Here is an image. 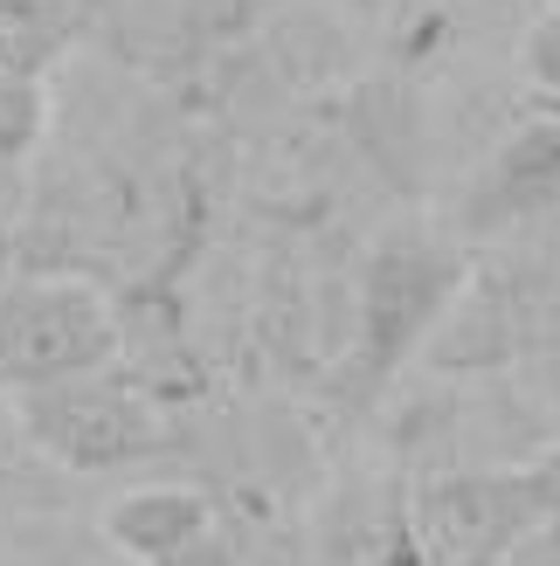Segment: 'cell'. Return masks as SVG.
<instances>
[{
  "label": "cell",
  "instance_id": "obj_1",
  "mask_svg": "<svg viewBox=\"0 0 560 566\" xmlns=\"http://www.w3.org/2000/svg\"><path fill=\"white\" fill-rule=\"evenodd\" d=\"M111 359H118V318L97 291L70 276H35L0 297V380H14L21 394L104 374Z\"/></svg>",
  "mask_w": 560,
  "mask_h": 566
},
{
  "label": "cell",
  "instance_id": "obj_2",
  "mask_svg": "<svg viewBox=\"0 0 560 566\" xmlns=\"http://www.w3.org/2000/svg\"><path fill=\"white\" fill-rule=\"evenodd\" d=\"M21 421L49 457H63L76 470H118L132 457H153L159 421L132 387H104L97 374L83 380H55V387H28L21 394Z\"/></svg>",
  "mask_w": 560,
  "mask_h": 566
},
{
  "label": "cell",
  "instance_id": "obj_3",
  "mask_svg": "<svg viewBox=\"0 0 560 566\" xmlns=\"http://www.w3.org/2000/svg\"><path fill=\"white\" fill-rule=\"evenodd\" d=\"M457 283V256H443L436 242H408L395 235L367 270V291H360V311H367V353L374 366H395L415 338L429 332V318L443 311Z\"/></svg>",
  "mask_w": 560,
  "mask_h": 566
},
{
  "label": "cell",
  "instance_id": "obj_4",
  "mask_svg": "<svg viewBox=\"0 0 560 566\" xmlns=\"http://www.w3.org/2000/svg\"><path fill=\"white\" fill-rule=\"evenodd\" d=\"M526 525H533V504H526L519 476H457V484H436L423 504L429 553L450 559V566L506 559Z\"/></svg>",
  "mask_w": 560,
  "mask_h": 566
},
{
  "label": "cell",
  "instance_id": "obj_5",
  "mask_svg": "<svg viewBox=\"0 0 560 566\" xmlns=\"http://www.w3.org/2000/svg\"><path fill=\"white\" fill-rule=\"evenodd\" d=\"M104 532L138 559H166V553H180L187 539L208 532V504L194 491H132V497L111 504Z\"/></svg>",
  "mask_w": 560,
  "mask_h": 566
},
{
  "label": "cell",
  "instance_id": "obj_6",
  "mask_svg": "<svg viewBox=\"0 0 560 566\" xmlns=\"http://www.w3.org/2000/svg\"><path fill=\"white\" fill-rule=\"evenodd\" d=\"M498 187L512 201H540L560 187V125H526L506 153H498Z\"/></svg>",
  "mask_w": 560,
  "mask_h": 566
},
{
  "label": "cell",
  "instance_id": "obj_7",
  "mask_svg": "<svg viewBox=\"0 0 560 566\" xmlns=\"http://www.w3.org/2000/svg\"><path fill=\"white\" fill-rule=\"evenodd\" d=\"M42 118H49L42 83L28 76V70H8V63H0V166L35 146V138H42Z\"/></svg>",
  "mask_w": 560,
  "mask_h": 566
},
{
  "label": "cell",
  "instance_id": "obj_8",
  "mask_svg": "<svg viewBox=\"0 0 560 566\" xmlns=\"http://www.w3.org/2000/svg\"><path fill=\"white\" fill-rule=\"evenodd\" d=\"M519 70H526V83H540L547 97H560V8L526 28V42H519Z\"/></svg>",
  "mask_w": 560,
  "mask_h": 566
},
{
  "label": "cell",
  "instance_id": "obj_9",
  "mask_svg": "<svg viewBox=\"0 0 560 566\" xmlns=\"http://www.w3.org/2000/svg\"><path fill=\"white\" fill-rule=\"evenodd\" d=\"M519 484H526V504H533V518H540V525L553 532V539H560V449H547V457H540L533 470H526Z\"/></svg>",
  "mask_w": 560,
  "mask_h": 566
},
{
  "label": "cell",
  "instance_id": "obj_10",
  "mask_svg": "<svg viewBox=\"0 0 560 566\" xmlns=\"http://www.w3.org/2000/svg\"><path fill=\"white\" fill-rule=\"evenodd\" d=\"M153 566H236V553L221 546V539H215V525H208L201 539H187L180 553H166V559H153Z\"/></svg>",
  "mask_w": 560,
  "mask_h": 566
}]
</instances>
